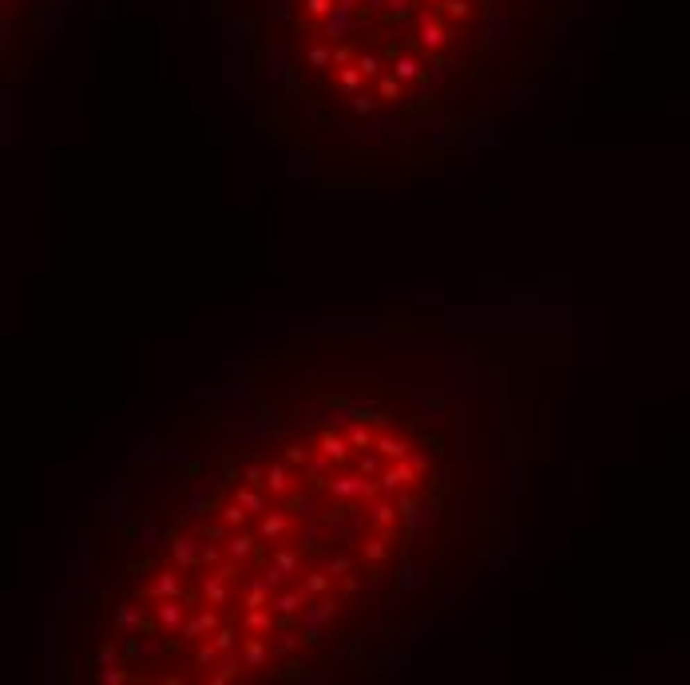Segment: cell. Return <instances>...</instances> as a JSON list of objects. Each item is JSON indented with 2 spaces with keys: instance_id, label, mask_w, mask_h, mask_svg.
Masks as SVG:
<instances>
[{
  "instance_id": "cell-12",
  "label": "cell",
  "mask_w": 690,
  "mask_h": 685,
  "mask_svg": "<svg viewBox=\"0 0 690 685\" xmlns=\"http://www.w3.org/2000/svg\"><path fill=\"white\" fill-rule=\"evenodd\" d=\"M203 590H207V598H210L214 606L226 602V587H222V575H219V571H214V575H210L207 582H203Z\"/></svg>"
},
{
  "instance_id": "cell-17",
  "label": "cell",
  "mask_w": 690,
  "mask_h": 685,
  "mask_svg": "<svg viewBox=\"0 0 690 685\" xmlns=\"http://www.w3.org/2000/svg\"><path fill=\"white\" fill-rule=\"evenodd\" d=\"M235 499H238V503H242L246 511H262V495H258V492H250V487H238Z\"/></svg>"
},
{
  "instance_id": "cell-24",
  "label": "cell",
  "mask_w": 690,
  "mask_h": 685,
  "mask_svg": "<svg viewBox=\"0 0 690 685\" xmlns=\"http://www.w3.org/2000/svg\"><path fill=\"white\" fill-rule=\"evenodd\" d=\"M365 555H369L373 562H381V559H385V539H373L369 547H365Z\"/></svg>"
},
{
  "instance_id": "cell-18",
  "label": "cell",
  "mask_w": 690,
  "mask_h": 685,
  "mask_svg": "<svg viewBox=\"0 0 690 685\" xmlns=\"http://www.w3.org/2000/svg\"><path fill=\"white\" fill-rule=\"evenodd\" d=\"M214 645H219L222 654H235V645H238V634H235V630H219V634H214Z\"/></svg>"
},
{
  "instance_id": "cell-27",
  "label": "cell",
  "mask_w": 690,
  "mask_h": 685,
  "mask_svg": "<svg viewBox=\"0 0 690 685\" xmlns=\"http://www.w3.org/2000/svg\"><path fill=\"white\" fill-rule=\"evenodd\" d=\"M242 515H246V511H242V503H235V508L222 511V519H226V523H242Z\"/></svg>"
},
{
  "instance_id": "cell-28",
  "label": "cell",
  "mask_w": 690,
  "mask_h": 685,
  "mask_svg": "<svg viewBox=\"0 0 690 685\" xmlns=\"http://www.w3.org/2000/svg\"><path fill=\"white\" fill-rule=\"evenodd\" d=\"M330 571H333V575H345V571H349V559H345V555H337V559L330 562Z\"/></svg>"
},
{
  "instance_id": "cell-3",
  "label": "cell",
  "mask_w": 690,
  "mask_h": 685,
  "mask_svg": "<svg viewBox=\"0 0 690 685\" xmlns=\"http://www.w3.org/2000/svg\"><path fill=\"white\" fill-rule=\"evenodd\" d=\"M266 487H270L274 495L290 492V471H286V464H270L266 467Z\"/></svg>"
},
{
  "instance_id": "cell-9",
  "label": "cell",
  "mask_w": 690,
  "mask_h": 685,
  "mask_svg": "<svg viewBox=\"0 0 690 685\" xmlns=\"http://www.w3.org/2000/svg\"><path fill=\"white\" fill-rule=\"evenodd\" d=\"M155 614H159V622H163L167 630H171V626H179V622H183V606L175 602V598H167V602L159 606V610H155Z\"/></svg>"
},
{
  "instance_id": "cell-15",
  "label": "cell",
  "mask_w": 690,
  "mask_h": 685,
  "mask_svg": "<svg viewBox=\"0 0 690 685\" xmlns=\"http://www.w3.org/2000/svg\"><path fill=\"white\" fill-rule=\"evenodd\" d=\"M397 515H401V508H393V503H377V508H373V523H377V527H389Z\"/></svg>"
},
{
  "instance_id": "cell-4",
  "label": "cell",
  "mask_w": 690,
  "mask_h": 685,
  "mask_svg": "<svg viewBox=\"0 0 690 685\" xmlns=\"http://www.w3.org/2000/svg\"><path fill=\"white\" fill-rule=\"evenodd\" d=\"M377 452L385 456V460H409V444L397 436H377Z\"/></svg>"
},
{
  "instance_id": "cell-16",
  "label": "cell",
  "mask_w": 690,
  "mask_h": 685,
  "mask_svg": "<svg viewBox=\"0 0 690 685\" xmlns=\"http://www.w3.org/2000/svg\"><path fill=\"white\" fill-rule=\"evenodd\" d=\"M377 92H381V99H397L401 96V80L397 76H381V80H377Z\"/></svg>"
},
{
  "instance_id": "cell-13",
  "label": "cell",
  "mask_w": 690,
  "mask_h": 685,
  "mask_svg": "<svg viewBox=\"0 0 690 685\" xmlns=\"http://www.w3.org/2000/svg\"><path fill=\"white\" fill-rule=\"evenodd\" d=\"M214 622H219V618L210 614V610H207V614H199V618L191 622V626H187V638H199V634H210V630H214Z\"/></svg>"
},
{
  "instance_id": "cell-25",
  "label": "cell",
  "mask_w": 690,
  "mask_h": 685,
  "mask_svg": "<svg viewBox=\"0 0 690 685\" xmlns=\"http://www.w3.org/2000/svg\"><path fill=\"white\" fill-rule=\"evenodd\" d=\"M286 464H294V467H298V464H305V448H302V444H294V448H286Z\"/></svg>"
},
{
  "instance_id": "cell-26",
  "label": "cell",
  "mask_w": 690,
  "mask_h": 685,
  "mask_svg": "<svg viewBox=\"0 0 690 685\" xmlns=\"http://www.w3.org/2000/svg\"><path fill=\"white\" fill-rule=\"evenodd\" d=\"M294 650V638L290 634H278V642H274V654H290Z\"/></svg>"
},
{
  "instance_id": "cell-6",
  "label": "cell",
  "mask_w": 690,
  "mask_h": 685,
  "mask_svg": "<svg viewBox=\"0 0 690 685\" xmlns=\"http://www.w3.org/2000/svg\"><path fill=\"white\" fill-rule=\"evenodd\" d=\"M266 658H270V642H262V638H250V642H246V666L254 670V666H262Z\"/></svg>"
},
{
  "instance_id": "cell-20",
  "label": "cell",
  "mask_w": 690,
  "mask_h": 685,
  "mask_svg": "<svg viewBox=\"0 0 690 685\" xmlns=\"http://www.w3.org/2000/svg\"><path fill=\"white\" fill-rule=\"evenodd\" d=\"M214 654H222L214 642H210V645H199V650H194V661H199V666H210V661H214Z\"/></svg>"
},
{
  "instance_id": "cell-14",
  "label": "cell",
  "mask_w": 690,
  "mask_h": 685,
  "mask_svg": "<svg viewBox=\"0 0 690 685\" xmlns=\"http://www.w3.org/2000/svg\"><path fill=\"white\" fill-rule=\"evenodd\" d=\"M349 444H353V448H361V452H365V448H377V440H373V432H369V428H349Z\"/></svg>"
},
{
  "instance_id": "cell-2",
  "label": "cell",
  "mask_w": 690,
  "mask_h": 685,
  "mask_svg": "<svg viewBox=\"0 0 690 685\" xmlns=\"http://www.w3.org/2000/svg\"><path fill=\"white\" fill-rule=\"evenodd\" d=\"M318 444H321V456H330L333 464H342L345 456H349V448H353V444H349V436H337V432H321Z\"/></svg>"
},
{
  "instance_id": "cell-5",
  "label": "cell",
  "mask_w": 690,
  "mask_h": 685,
  "mask_svg": "<svg viewBox=\"0 0 690 685\" xmlns=\"http://www.w3.org/2000/svg\"><path fill=\"white\" fill-rule=\"evenodd\" d=\"M171 550H175V562H179V566H194V562H203V555H194L191 539H175V543H171Z\"/></svg>"
},
{
  "instance_id": "cell-23",
  "label": "cell",
  "mask_w": 690,
  "mask_h": 685,
  "mask_svg": "<svg viewBox=\"0 0 690 685\" xmlns=\"http://www.w3.org/2000/svg\"><path fill=\"white\" fill-rule=\"evenodd\" d=\"M357 467H361V476H373V471H381V460L377 456H361Z\"/></svg>"
},
{
  "instance_id": "cell-31",
  "label": "cell",
  "mask_w": 690,
  "mask_h": 685,
  "mask_svg": "<svg viewBox=\"0 0 690 685\" xmlns=\"http://www.w3.org/2000/svg\"><path fill=\"white\" fill-rule=\"evenodd\" d=\"M409 464H413L416 471H421V467H428V456H409Z\"/></svg>"
},
{
  "instance_id": "cell-29",
  "label": "cell",
  "mask_w": 690,
  "mask_h": 685,
  "mask_svg": "<svg viewBox=\"0 0 690 685\" xmlns=\"http://www.w3.org/2000/svg\"><path fill=\"white\" fill-rule=\"evenodd\" d=\"M135 610H131V606H124V610H119V622H124V626H135Z\"/></svg>"
},
{
  "instance_id": "cell-1",
  "label": "cell",
  "mask_w": 690,
  "mask_h": 685,
  "mask_svg": "<svg viewBox=\"0 0 690 685\" xmlns=\"http://www.w3.org/2000/svg\"><path fill=\"white\" fill-rule=\"evenodd\" d=\"M413 480H416V467L409 464V460H397L393 467L381 471V480L377 483H381V492H397V487H405V483H413Z\"/></svg>"
},
{
  "instance_id": "cell-11",
  "label": "cell",
  "mask_w": 690,
  "mask_h": 685,
  "mask_svg": "<svg viewBox=\"0 0 690 685\" xmlns=\"http://www.w3.org/2000/svg\"><path fill=\"white\" fill-rule=\"evenodd\" d=\"M270 626H274V618L266 614L262 606H250V614H246V630H258V634H262V630H270Z\"/></svg>"
},
{
  "instance_id": "cell-21",
  "label": "cell",
  "mask_w": 690,
  "mask_h": 685,
  "mask_svg": "<svg viewBox=\"0 0 690 685\" xmlns=\"http://www.w3.org/2000/svg\"><path fill=\"white\" fill-rule=\"evenodd\" d=\"M342 87H345V92H357V87H361V71L357 68H345L342 71Z\"/></svg>"
},
{
  "instance_id": "cell-8",
  "label": "cell",
  "mask_w": 690,
  "mask_h": 685,
  "mask_svg": "<svg viewBox=\"0 0 690 685\" xmlns=\"http://www.w3.org/2000/svg\"><path fill=\"white\" fill-rule=\"evenodd\" d=\"M151 594H155V598H179V578L171 575V571H167V575H159V582L151 587Z\"/></svg>"
},
{
  "instance_id": "cell-10",
  "label": "cell",
  "mask_w": 690,
  "mask_h": 685,
  "mask_svg": "<svg viewBox=\"0 0 690 685\" xmlns=\"http://www.w3.org/2000/svg\"><path fill=\"white\" fill-rule=\"evenodd\" d=\"M286 523H290V515H282V511L266 515V519H262V539H278V535L286 531Z\"/></svg>"
},
{
  "instance_id": "cell-7",
  "label": "cell",
  "mask_w": 690,
  "mask_h": 685,
  "mask_svg": "<svg viewBox=\"0 0 690 685\" xmlns=\"http://www.w3.org/2000/svg\"><path fill=\"white\" fill-rule=\"evenodd\" d=\"M250 550H254V539H250V535H230V539H226V555H230V559H246Z\"/></svg>"
},
{
  "instance_id": "cell-30",
  "label": "cell",
  "mask_w": 690,
  "mask_h": 685,
  "mask_svg": "<svg viewBox=\"0 0 690 685\" xmlns=\"http://www.w3.org/2000/svg\"><path fill=\"white\" fill-rule=\"evenodd\" d=\"M199 555H203V562H219V559H222V555H219V550H214V547H203V550H199Z\"/></svg>"
},
{
  "instance_id": "cell-19",
  "label": "cell",
  "mask_w": 690,
  "mask_h": 685,
  "mask_svg": "<svg viewBox=\"0 0 690 685\" xmlns=\"http://www.w3.org/2000/svg\"><path fill=\"white\" fill-rule=\"evenodd\" d=\"M326 587H330V578H326V575H310L302 590H305V598H310V594H321Z\"/></svg>"
},
{
  "instance_id": "cell-22",
  "label": "cell",
  "mask_w": 690,
  "mask_h": 685,
  "mask_svg": "<svg viewBox=\"0 0 690 685\" xmlns=\"http://www.w3.org/2000/svg\"><path fill=\"white\" fill-rule=\"evenodd\" d=\"M278 566H282L286 575H294V571H298V555H294V550H282V555H278Z\"/></svg>"
}]
</instances>
